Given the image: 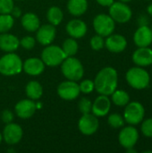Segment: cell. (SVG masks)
I'll return each instance as SVG.
<instances>
[{"label": "cell", "mask_w": 152, "mask_h": 153, "mask_svg": "<svg viewBox=\"0 0 152 153\" xmlns=\"http://www.w3.org/2000/svg\"><path fill=\"white\" fill-rule=\"evenodd\" d=\"M66 57L62 48L56 45H47L41 53V60L46 65L51 67L61 65Z\"/></svg>", "instance_id": "8992f818"}, {"label": "cell", "mask_w": 152, "mask_h": 153, "mask_svg": "<svg viewBox=\"0 0 152 153\" xmlns=\"http://www.w3.org/2000/svg\"><path fill=\"white\" fill-rule=\"evenodd\" d=\"M132 60L135 65L147 67L152 65V48L150 47L137 48L132 55Z\"/></svg>", "instance_id": "5bb4252c"}, {"label": "cell", "mask_w": 152, "mask_h": 153, "mask_svg": "<svg viewBox=\"0 0 152 153\" xmlns=\"http://www.w3.org/2000/svg\"><path fill=\"white\" fill-rule=\"evenodd\" d=\"M96 1L98 2L99 4L102 6H106V7H109L115 2V0H96Z\"/></svg>", "instance_id": "f35d334b"}, {"label": "cell", "mask_w": 152, "mask_h": 153, "mask_svg": "<svg viewBox=\"0 0 152 153\" xmlns=\"http://www.w3.org/2000/svg\"><path fill=\"white\" fill-rule=\"evenodd\" d=\"M105 47L111 53L118 54L125 50L127 48V40L121 34H110L105 40Z\"/></svg>", "instance_id": "4fadbf2b"}, {"label": "cell", "mask_w": 152, "mask_h": 153, "mask_svg": "<svg viewBox=\"0 0 152 153\" xmlns=\"http://www.w3.org/2000/svg\"><path fill=\"white\" fill-rule=\"evenodd\" d=\"M141 132L145 137L152 138V117L142 120L141 123Z\"/></svg>", "instance_id": "f546056e"}, {"label": "cell", "mask_w": 152, "mask_h": 153, "mask_svg": "<svg viewBox=\"0 0 152 153\" xmlns=\"http://www.w3.org/2000/svg\"><path fill=\"white\" fill-rule=\"evenodd\" d=\"M78 48H79L78 43L73 38L65 39L62 46V49L66 56H73L77 53Z\"/></svg>", "instance_id": "4316f807"}, {"label": "cell", "mask_w": 152, "mask_h": 153, "mask_svg": "<svg viewBox=\"0 0 152 153\" xmlns=\"http://www.w3.org/2000/svg\"><path fill=\"white\" fill-rule=\"evenodd\" d=\"M20 46V40L13 34L7 32L0 33V49L10 53L14 52Z\"/></svg>", "instance_id": "44dd1931"}, {"label": "cell", "mask_w": 152, "mask_h": 153, "mask_svg": "<svg viewBox=\"0 0 152 153\" xmlns=\"http://www.w3.org/2000/svg\"><path fill=\"white\" fill-rule=\"evenodd\" d=\"M146 1H151V0H146Z\"/></svg>", "instance_id": "f6af8a7d"}, {"label": "cell", "mask_w": 152, "mask_h": 153, "mask_svg": "<svg viewBox=\"0 0 152 153\" xmlns=\"http://www.w3.org/2000/svg\"><path fill=\"white\" fill-rule=\"evenodd\" d=\"M147 13L150 16L152 17V3H151L148 6H147Z\"/></svg>", "instance_id": "ab89813d"}, {"label": "cell", "mask_w": 152, "mask_h": 153, "mask_svg": "<svg viewBox=\"0 0 152 153\" xmlns=\"http://www.w3.org/2000/svg\"><path fill=\"white\" fill-rule=\"evenodd\" d=\"M109 15L111 18L118 23L124 24L128 22L133 17V11L131 7L124 2H114L109 6Z\"/></svg>", "instance_id": "52a82bcc"}, {"label": "cell", "mask_w": 152, "mask_h": 153, "mask_svg": "<svg viewBox=\"0 0 152 153\" xmlns=\"http://www.w3.org/2000/svg\"><path fill=\"white\" fill-rule=\"evenodd\" d=\"M99 126V122L98 117L90 113L83 114L78 123V127L80 132L85 135L94 134L98 131Z\"/></svg>", "instance_id": "8fae6325"}, {"label": "cell", "mask_w": 152, "mask_h": 153, "mask_svg": "<svg viewBox=\"0 0 152 153\" xmlns=\"http://www.w3.org/2000/svg\"><path fill=\"white\" fill-rule=\"evenodd\" d=\"M147 152H151L152 153V151H149V150H148V151H144V152H143V153H147Z\"/></svg>", "instance_id": "ee69618b"}, {"label": "cell", "mask_w": 152, "mask_h": 153, "mask_svg": "<svg viewBox=\"0 0 152 153\" xmlns=\"http://www.w3.org/2000/svg\"><path fill=\"white\" fill-rule=\"evenodd\" d=\"M93 82L97 92L101 95L110 96L118 86L117 71L111 66L104 67L97 74Z\"/></svg>", "instance_id": "6da1fadb"}, {"label": "cell", "mask_w": 152, "mask_h": 153, "mask_svg": "<svg viewBox=\"0 0 152 153\" xmlns=\"http://www.w3.org/2000/svg\"><path fill=\"white\" fill-rule=\"evenodd\" d=\"M56 28L52 24H44L37 30V40L43 46L50 45L56 38Z\"/></svg>", "instance_id": "e0dca14e"}, {"label": "cell", "mask_w": 152, "mask_h": 153, "mask_svg": "<svg viewBox=\"0 0 152 153\" xmlns=\"http://www.w3.org/2000/svg\"><path fill=\"white\" fill-rule=\"evenodd\" d=\"M66 31L72 38L81 39L87 33V25L80 19H73L66 24Z\"/></svg>", "instance_id": "d6986e66"}, {"label": "cell", "mask_w": 152, "mask_h": 153, "mask_svg": "<svg viewBox=\"0 0 152 153\" xmlns=\"http://www.w3.org/2000/svg\"><path fill=\"white\" fill-rule=\"evenodd\" d=\"M22 27L30 32L36 31L40 26V22L39 17L33 13H27L22 17Z\"/></svg>", "instance_id": "7402d4cb"}, {"label": "cell", "mask_w": 152, "mask_h": 153, "mask_svg": "<svg viewBox=\"0 0 152 153\" xmlns=\"http://www.w3.org/2000/svg\"><path fill=\"white\" fill-rule=\"evenodd\" d=\"M79 110L81 111V113L83 114H88L91 112V108H92V102L87 99V98H82L78 105Z\"/></svg>", "instance_id": "1f68e13d"}, {"label": "cell", "mask_w": 152, "mask_h": 153, "mask_svg": "<svg viewBox=\"0 0 152 153\" xmlns=\"http://www.w3.org/2000/svg\"><path fill=\"white\" fill-rule=\"evenodd\" d=\"M22 68L27 74L37 76L43 73L45 69V64L39 58L30 57L24 61V63L22 64Z\"/></svg>", "instance_id": "ffe728a7"}, {"label": "cell", "mask_w": 152, "mask_h": 153, "mask_svg": "<svg viewBox=\"0 0 152 153\" xmlns=\"http://www.w3.org/2000/svg\"><path fill=\"white\" fill-rule=\"evenodd\" d=\"M125 151H126V152L128 153H137V151L134 150V147L133 148H130V149H126Z\"/></svg>", "instance_id": "60d3db41"}, {"label": "cell", "mask_w": 152, "mask_h": 153, "mask_svg": "<svg viewBox=\"0 0 152 153\" xmlns=\"http://www.w3.org/2000/svg\"><path fill=\"white\" fill-rule=\"evenodd\" d=\"M93 28L97 34L105 38L114 32L116 29V22L109 14L99 13L93 20Z\"/></svg>", "instance_id": "ba28073f"}, {"label": "cell", "mask_w": 152, "mask_h": 153, "mask_svg": "<svg viewBox=\"0 0 152 153\" xmlns=\"http://www.w3.org/2000/svg\"><path fill=\"white\" fill-rule=\"evenodd\" d=\"M68 12L73 16L82 15L88 9L87 0H69L67 3Z\"/></svg>", "instance_id": "603a6c76"}, {"label": "cell", "mask_w": 152, "mask_h": 153, "mask_svg": "<svg viewBox=\"0 0 152 153\" xmlns=\"http://www.w3.org/2000/svg\"><path fill=\"white\" fill-rule=\"evenodd\" d=\"M151 30H152V25H151Z\"/></svg>", "instance_id": "bcb514c9"}, {"label": "cell", "mask_w": 152, "mask_h": 153, "mask_svg": "<svg viewBox=\"0 0 152 153\" xmlns=\"http://www.w3.org/2000/svg\"><path fill=\"white\" fill-rule=\"evenodd\" d=\"M112 102L117 107H125L130 102V95L124 90H116L111 95Z\"/></svg>", "instance_id": "d4e9b609"}, {"label": "cell", "mask_w": 152, "mask_h": 153, "mask_svg": "<svg viewBox=\"0 0 152 153\" xmlns=\"http://www.w3.org/2000/svg\"><path fill=\"white\" fill-rule=\"evenodd\" d=\"M36 39L33 37L30 36H25L20 40V46H22L23 48L30 50L35 47Z\"/></svg>", "instance_id": "d6a6232c"}, {"label": "cell", "mask_w": 152, "mask_h": 153, "mask_svg": "<svg viewBox=\"0 0 152 153\" xmlns=\"http://www.w3.org/2000/svg\"><path fill=\"white\" fill-rule=\"evenodd\" d=\"M123 117L126 124L138 126L145 117V108L139 101H130L125 107Z\"/></svg>", "instance_id": "5b68a950"}, {"label": "cell", "mask_w": 152, "mask_h": 153, "mask_svg": "<svg viewBox=\"0 0 152 153\" xmlns=\"http://www.w3.org/2000/svg\"><path fill=\"white\" fill-rule=\"evenodd\" d=\"M108 123L112 128H115V129L122 128L125 125V121L124 119V117L121 116L120 114H117V113H114V114L109 115V117L108 118Z\"/></svg>", "instance_id": "f1b7e54d"}, {"label": "cell", "mask_w": 152, "mask_h": 153, "mask_svg": "<svg viewBox=\"0 0 152 153\" xmlns=\"http://www.w3.org/2000/svg\"><path fill=\"white\" fill-rule=\"evenodd\" d=\"M80 86L74 81L67 80L61 82L57 87L58 96L65 100H73L78 98L80 94Z\"/></svg>", "instance_id": "30bf717a"}, {"label": "cell", "mask_w": 152, "mask_h": 153, "mask_svg": "<svg viewBox=\"0 0 152 153\" xmlns=\"http://www.w3.org/2000/svg\"><path fill=\"white\" fill-rule=\"evenodd\" d=\"M148 23H149V19H148L147 16H145V15L139 16V18H138V24H139V26L148 25Z\"/></svg>", "instance_id": "74e56055"}, {"label": "cell", "mask_w": 152, "mask_h": 153, "mask_svg": "<svg viewBox=\"0 0 152 153\" xmlns=\"http://www.w3.org/2000/svg\"><path fill=\"white\" fill-rule=\"evenodd\" d=\"M139 137L140 134L136 127L134 126L129 125L122 127V130L119 132L118 134V142L120 145L126 150L133 148L137 144Z\"/></svg>", "instance_id": "9c48e42d"}, {"label": "cell", "mask_w": 152, "mask_h": 153, "mask_svg": "<svg viewBox=\"0 0 152 153\" xmlns=\"http://www.w3.org/2000/svg\"><path fill=\"white\" fill-rule=\"evenodd\" d=\"M125 80L130 87L137 91H142L149 87L151 83V75L144 67L136 65L131 67L126 72Z\"/></svg>", "instance_id": "7a4b0ae2"}, {"label": "cell", "mask_w": 152, "mask_h": 153, "mask_svg": "<svg viewBox=\"0 0 152 153\" xmlns=\"http://www.w3.org/2000/svg\"><path fill=\"white\" fill-rule=\"evenodd\" d=\"M22 128L14 123L6 124L3 131V139L9 145H13L18 143L22 138Z\"/></svg>", "instance_id": "7c38bea8"}, {"label": "cell", "mask_w": 152, "mask_h": 153, "mask_svg": "<svg viewBox=\"0 0 152 153\" xmlns=\"http://www.w3.org/2000/svg\"><path fill=\"white\" fill-rule=\"evenodd\" d=\"M14 22V18L10 13H0V33L10 30Z\"/></svg>", "instance_id": "83f0119b"}, {"label": "cell", "mask_w": 152, "mask_h": 153, "mask_svg": "<svg viewBox=\"0 0 152 153\" xmlns=\"http://www.w3.org/2000/svg\"><path fill=\"white\" fill-rule=\"evenodd\" d=\"M2 140H3V136H2V134H1V133H0V143H1V142H2Z\"/></svg>", "instance_id": "7bdbcfd3"}, {"label": "cell", "mask_w": 152, "mask_h": 153, "mask_svg": "<svg viewBox=\"0 0 152 153\" xmlns=\"http://www.w3.org/2000/svg\"><path fill=\"white\" fill-rule=\"evenodd\" d=\"M1 119L4 124H9L12 123V121L13 120V113L9 110V109H4L2 112L1 115Z\"/></svg>", "instance_id": "d590c367"}, {"label": "cell", "mask_w": 152, "mask_h": 153, "mask_svg": "<svg viewBox=\"0 0 152 153\" xmlns=\"http://www.w3.org/2000/svg\"><path fill=\"white\" fill-rule=\"evenodd\" d=\"M22 70V61L20 56L10 52L0 58V73L4 76L18 74Z\"/></svg>", "instance_id": "3957f363"}, {"label": "cell", "mask_w": 152, "mask_h": 153, "mask_svg": "<svg viewBox=\"0 0 152 153\" xmlns=\"http://www.w3.org/2000/svg\"><path fill=\"white\" fill-rule=\"evenodd\" d=\"M14 109H15L16 115L20 118L28 119L34 115L37 109V106H36V103L30 99L22 100H20L15 105Z\"/></svg>", "instance_id": "ac0fdd59"}, {"label": "cell", "mask_w": 152, "mask_h": 153, "mask_svg": "<svg viewBox=\"0 0 152 153\" xmlns=\"http://www.w3.org/2000/svg\"><path fill=\"white\" fill-rule=\"evenodd\" d=\"M13 6V0H0V13H10Z\"/></svg>", "instance_id": "e575fe53"}, {"label": "cell", "mask_w": 152, "mask_h": 153, "mask_svg": "<svg viewBox=\"0 0 152 153\" xmlns=\"http://www.w3.org/2000/svg\"><path fill=\"white\" fill-rule=\"evenodd\" d=\"M90 47L93 50L99 51L100 49H102L105 47V40H104V37L97 34L95 36H93L90 39Z\"/></svg>", "instance_id": "4dcf8cb0"}, {"label": "cell", "mask_w": 152, "mask_h": 153, "mask_svg": "<svg viewBox=\"0 0 152 153\" xmlns=\"http://www.w3.org/2000/svg\"><path fill=\"white\" fill-rule=\"evenodd\" d=\"M119 1L124 2V3H129V2H131V1H133V0H119Z\"/></svg>", "instance_id": "b9f144b4"}, {"label": "cell", "mask_w": 152, "mask_h": 153, "mask_svg": "<svg viewBox=\"0 0 152 153\" xmlns=\"http://www.w3.org/2000/svg\"><path fill=\"white\" fill-rule=\"evenodd\" d=\"M10 14L13 17V18H19L22 16V10L20 9V7L18 6H13V8L12 9Z\"/></svg>", "instance_id": "8d00e7d4"}, {"label": "cell", "mask_w": 152, "mask_h": 153, "mask_svg": "<svg viewBox=\"0 0 152 153\" xmlns=\"http://www.w3.org/2000/svg\"><path fill=\"white\" fill-rule=\"evenodd\" d=\"M80 91L81 92H83L85 94L90 93L93 91L94 88V82L91 80H84L80 83Z\"/></svg>", "instance_id": "836d02e7"}, {"label": "cell", "mask_w": 152, "mask_h": 153, "mask_svg": "<svg viewBox=\"0 0 152 153\" xmlns=\"http://www.w3.org/2000/svg\"><path fill=\"white\" fill-rule=\"evenodd\" d=\"M111 108V100L108 96L101 95L99 96L92 103L91 112L97 117H102L108 114Z\"/></svg>", "instance_id": "2e32d148"}, {"label": "cell", "mask_w": 152, "mask_h": 153, "mask_svg": "<svg viewBox=\"0 0 152 153\" xmlns=\"http://www.w3.org/2000/svg\"><path fill=\"white\" fill-rule=\"evenodd\" d=\"M133 42L137 48L150 47L152 44V30L149 25L139 26L133 33Z\"/></svg>", "instance_id": "9a60e30c"}, {"label": "cell", "mask_w": 152, "mask_h": 153, "mask_svg": "<svg viewBox=\"0 0 152 153\" xmlns=\"http://www.w3.org/2000/svg\"><path fill=\"white\" fill-rule=\"evenodd\" d=\"M25 91L29 99L35 100H39L41 98L43 94V88L39 82L36 81H31L28 82V84L26 85Z\"/></svg>", "instance_id": "cb8c5ba5"}, {"label": "cell", "mask_w": 152, "mask_h": 153, "mask_svg": "<svg viewBox=\"0 0 152 153\" xmlns=\"http://www.w3.org/2000/svg\"><path fill=\"white\" fill-rule=\"evenodd\" d=\"M63 17H64V13L62 10L57 6H52L47 10V18L49 23L54 26L59 25L63 21Z\"/></svg>", "instance_id": "484cf974"}, {"label": "cell", "mask_w": 152, "mask_h": 153, "mask_svg": "<svg viewBox=\"0 0 152 153\" xmlns=\"http://www.w3.org/2000/svg\"><path fill=\"white\" fill-rule=\"evenodd\" d=\"M61 71L67 80L74 82L80 81L84 74V69L82 63L73 56H67L62 62Z\"/></svg>", "instance_id": "277c9868"}]
</instances>
